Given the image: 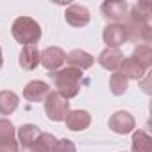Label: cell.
Masks as SVG:
<instances>
[{"label": "cell", "mask_w": 152, "mask_h": 152, "mask_svg": "<svg viewBox=\"0 0 152 152\" xmlns=\"http://www.w3.org/2000/svg\"><path fill=\"white\" fill-rule=\"evenodd\" d=\"M50 79L56 86V93H59L64 100L73 99L81 90V81H83V72L73 68V66H64L56 72H48Z\"/></svg>", "instance_id": "obj_1"}, {"label": "cell", "mask_w": 152, "mask_h": 152, "mask_svg": "<svg viewBox=\"0 0 152 152\" xmlns=\"http://www.w3.org/2000/svg\"><path fill=\"white\" fill-rule=\"evenodd\" d=\"M11 32H13V38L22 43L23 47H31L34 43L39 41L41 38V27L36 20L29 18V16H20L13 22L11 25Z\"/></svg>", "instance_id": "obj_2"}, {"label": "cell", "mask_w": 152, "mask_h": 152, "mask_svg": "<svg viewBox=\"0 0 152 152\" xmlns=\"http://www.w3.org/2000/svg\"><path fill=\"white\" fill-rule=\"evenodd\" d=\"M43 107H45V115L52 122H63L66 115L70 113V102L64 100L56 91H50L47 95V99L43 100Z\"/></svg>", "instance_id": "obj_3"}, {"label": "cell", "mask_w": 152, "mask_h": 152, "mask_svg": "<svg viewBox=\"0 0 152 152\" xmlns=\"http://www.w3.org/2000/svg\"><path fill=\"white\" fill-rule=\"evenodd\" d=\"M127 11H129V6L125 0H107L100 6L102 16L113 23H120L122 20H125Z\"/></svg>", "instance_id": "obj_4"}, {"label": "cell", "mask_w": 152, "mask_h": 152, "mask_svg": "<svg viewBox=\"0 0 152 152\" xmlns=\"http://www.w3.org/2000/svg\"><path fill=\"white\" fill-rule=\"evenodd\" d=\"M109 129L116 134H129L136 129V120L129 111H116L109 116Z\"/></svg>", "instance_id": "obj_5"}, {"label": "cell", "mask_w": 152, "mask_h": 152, "mask_svg": "<svg viewBox=\"0 0 152 152\" xmlns=\"http://www.w3.org/2000/svg\"><path fill=\"white\" fill-rule=\"evenodd\" d=\"M66 61V54L63 48L59 47H47L43 52H39V63L48 70V72H56L59 70Z\"/></svg>", "instance_id": "obj_6"}, {"label": "cell", "mask_w": 152, "mask_h": 152, "mask_svg": "<svg viewBox=\"0 0 152 152\" xmlns=\"http://www.w3.org/2000/svg\"><path fill=\"white\" fill-rule=\"evenodd\" d=\"M102 38H104V43L107 45V48H118L127 41V32L122 23H109L104 27Z\"/></svg>", "instance_id": "obj_7"}, {"label": "cell", "mask_w": 152, "mask_h": 152, "mask_svg": "<svg viewBox=\"0 0 152 152\" xmlns=\"http://www.w3.org/2000/svg\"><path fill=\"white\" fill-rule=\"evenodd\" d=\"M90 18H91L90 11L81 4H72L64 11V20L72 27H84L90 23Z\"/></svg>", "instance_id": "obj_8"}, {"label": "cell", "mask_w": 152, "mask_h": 152, "mask_svg": "<svg viewBox=\"0 0 152 152\" xmlns=\"http://www.w3.org/2000/svg\"><path fill=\"white\" fill-rule=\"evenodd\" d=\"M124 54L120 48H104L99 54V64L109 72H120V66L124 63Z\"/></svg>", "instance_id": "obj_9"}, {"label": "cell", "mask_w": 152, "mask_h": 152, "mask_svg": "<svg viewBox=\"0 0 152 152\" xmlns=\"http://www.w3.org/2000/svg\"><path fill=\"white\" fill-rule=\"evenodd\" d=\"M64 124L70 131H84L91 124V115L84 109H73L66 115Z\"/></svg>", "instance_id": "obj_10"}, {"label": "cell", "mask_w": 152, "mask_h": 152, "mask_svg": "<svg viewBox=\"0 0 152 152\" xmlns=\"http://www.w3.org/2000/svg\"><path fill=\"white\" fill-rule=\"evenodd\" d=\"M66 66H73V68H77V70H88V68H91L93 66V63H95V57L91 56V54H88L86 50H81V48H77V50H72L70 54H66Z\"/></svg>", "instance_id": "obj_11"}, {"label": "cell", "mask_w": 152, "mask_h": 152, "mask_svg": "<svg viewBox=\"0 0 152 152\" xmlns=\"http://www.w3.org/2000/svg\"><path fill=\"white\" fill-rule=\"evenodd\" d=\"M50 93V86L43 81H31L23 88V99L29 102H41Z\"/></svg>", "instance_id": "obj_12"}, {"label": "cell", "mask_w": 152, "mask_h": 152, "mask_svg": "<svg viewBox=\"0 0 152 152\" xmlns=\"http://www.w3.org/2000/svg\"><path fill=\"white\" fill-rule=\"evenodd\" d=\"M120 72L127 77V81H131V79H132V81H141L143 75L147 73V68L129 56L127 59H124V63H122V66H120Z\"/></svg>", "instance_id": "obj_13"}, {"label": "cell", "mask_w": 152, "mask_h": 152, "mask_svg": "<svg viewBox=\"0 0 152 152\" xmlns=\"http://www.w3.org/2000/svg\"><path fill=\"white\" fill-rule=\"evenodd\" d=\"M18 63H20V66H22L23 70H27V72L36 70L38 64H39V50H38L34 45H31V47H23L22 52H20Z\"/></svg>", "instance_id": "obj_14"}, {"label": "cell", "mask_w": 152, "mask_h": 152, "mask_svg": "<svg viewBox=\"0 0 152 152\" xmlns=\"http://www.w3.org/2000/svg\"><path fill=\"white\" fill-rule=\"evenodd\" d=\"M39 134H41V131H39L34 124H23V125L18 129V132H16V136H18V145H20L22 148H27V147H31L32 143H36V140L39 138Z\"/></svg>", "instance_id": "obj_15"}, {"label": "cell", "mask_w": 152, "mask_h": 152, "mask_svg": "<svg viewBox=\"0 0 152 152\" xmlns=\"http://www.w3.org/2000/svg\"><path fill=\"white\" fill-rule=\"evenodd\" d=\"M56 143H57V140H56L54 134L41 132L39 138L36 140V143H32L27 148H22V152H52L54 147H56Z\"/></svg>", "instance_id": "obj_16"}, {"label": "cell", "mask_w": 152, "mask_h": 152, "mask_svg": "<svg viewBox=\"0 0 152 152\" xmlns=\"http://www.w3.org/2000/svg\"><path fill=\"white\" fill-rule=\"evenodd\" d=\"M132 152H152V138L143 129L132 131Z\"/></svg>", "instance_id": "obj_17"}, {"label": "cell", "mask_w": 152, "mask_h": 152, "mask_svg": "<svg viewBox=\"0 0 152 152\" xmlns=\"http://www.w3.org/2000/svg\"><path fill=\"white\" fill-rule=\"evenodd\" d=\"M18 95L15 91L4 90L0 91V115H11L18 107Z\"/></svg>", "instance_id": "obj_18"}, {"label": "cell", "mask_w": 152, "mask_h": 152, "mask_svg": "<svg viewBox=\"0 0 152 152\" xmlns=\"http://www.w3.org/2000/svg\"><path fill=\"white\" fill-rule=\"evenodd\" d=\"M129 88V81L122 72H113L111 79H109V90L113 95H124Z\"/></svg>", "instance_id": "obj_19"}, {"label": "cell", "mask_w": 152, "mask_h": 152, "mask_svg": "<svg viewBox=\"0 0 152 152\" xmlns=\"http://www.w3.org/2000/svg\"><path fill=\"white\" fill-rule=\"evenodd\" d=\"M131 57L136 59L140 64H143V66L148 70L150 64H152V48H150V45H138V47L132 50Z\"/></svg>", "instance_id": "obj_20"}, {"label": "cell", "mask_w": 152, "mask_h": 152, "mask_svg": "<svg viewBox=\"0 0 152 152\" xmlns=\"http://www.w3.org/2000/svg\"><path fill=\"white\" fill-rule=\"evenodd\" d=\"M15 136H16L15 125L7 118H2V120H0V145H6V143L15 141Z\"/></svg>", "instance_id": "obj_21"}, {"label": "cell", "mask_w": 152, "mask_h": 152, "mask_svg": "<svg viewBox=\"0 0 152 152\" xmlns=\"http://www.w3.org/2000/svg\"><path fill=\"white\" fill-rule=\"evenodd\" d=\"M52 152H77V148H75V143L68 138H63V140H57L56 147Z\"/></svg>", "instance_id": "obj_22"}, {"label": "cell", "mask_w": 152, "mask_h": 152, "mask_svg": "<svg viewBox=\"0 0 152 152\" xmlns=\"http://www.w3.org/2000/svg\"><path fill=\"white\" fill-rule=\"evenodd\" d=\"M0 152H20V145L18 141H11V143H6V145H0Z\"/></svg>", "instance_id": "obj_23"}, {"label": "cell", "mask_w": 152, "mask_h": 152, "mask_svg": "<svg viewBox=\"0 0 152 152\" xmlns=\"http://www.w3.org/2000/svg\"><path fill=\"white\" fill-rule=\"evenodd\" d=\"M2 63H4V57H2V48H0V68H2Z\"/></svg>", "instance_id": "obj_24"}]
</instances>
